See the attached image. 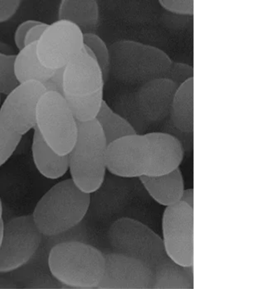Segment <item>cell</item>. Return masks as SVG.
<instances>
[{"mask_svg": "<svg viewBox=\"0 0 257 289\" xmlns=\"http://www.w3.org/2000/svg\"><path fill=\"white\" fill-rule=\"evenodd\" d=\"M107 238L111 250L135 258L156 275L159 288H192L193 266L175 263L167 254L162 238L141 221L117 219L110 225Z\"/></svg>", "mask_w": 257, "mask_h": 289, "instance_id": "obj_1", "label": "cell"}, {"mask_svg": "<svg viewBox=\"0 0 257 289\" xmlns=\"http://www.w3.org/2000/svg\"><path fill=\"white\" fill-rule=\"evenodd\" d=\"M50 274L62 288H94L104 272L103 252L87 242L71 241L57 244L48 252Z\"/></svg>", "mask_w": 257, "mask_h": 289, "instance_id": "obj_2", "label": "cell"}, {"mask_svg": "<svg viewBox=\"0 0 257 289\" xmlns=\"http://www.w3.org/2000/svg\"><path fill=\"white\" fill-rule=\"evenodd\" d=\"M91 194L71 179L52 187L37 203L32 216L45 237L61 234L82 222L90 207Z\"/></svg>", "mask_w": 257, "mask_h": 289, "instance_id": "obj_3", "label": "cell"}, {"mask_svg": "<svg viewBox=\"0 0 257 289\" xmlns=\"http://www.w3.org/2000/svg\"><path fill=\"white\" fill-rule=\"evenodd\" d=\"M104 83L96 61L82 51L64 67L62 95L77 121L95 118L104 101Z\"/></svg>", "mask_w": 257, "mask_h": 289, "instance_id": "obj_4", "label": "cell"}, {"mask_svg": "<svg viewBox=\"0 0 257 289\" xmlns=\"http://www.w3.org/2000/svg\"><path fill=\"white\" fill-rule=\"evenodd\" d=\"M77 122V138L68 154V170L75 185L82 192L91 194L105 179L108 144L95 118Z\"/></svg>", "mask_w": 257, "mask_h": 289, "instance_id": "obj_5", "label": "cell"}, {"mask_svg": "<svg viewBox=\"0 0 257 289\" xmlns=\"http://www.w3.org/2000/svg\"><path fill=\"white\" fill-rule=\"evenodd\" d=\"M108 47L110 74L125 83L142 84L165 77L172 62L161 49L136 41L121 40Z\"/></svg>", "mask_w": 257, "mask_h": 289, "instance_id": "obj_6", "label": "cell"}, {"mask_svg": "<svg viewBox=\"0 0 257 289\" xmlns=\"http://www.w3.org/2000/svg\"><path fill=\"white\" fill-rule=\"evenodd\" d=\"M36 127L45 142L61 155H68L77 136V120L63 95L46 91L36 113Z\"/></svg>", "mask_w": 257, "mask_h": 289, "instance_id": "obj_7", "label": "cell"}, {"mask_svg": "<svg viewBox=\"0 0 257 289\" xmlns=\"http://www.w3.org/2000/svg\"><path fill=\"white\" fill-rule=\"evenodd\" d=\"M44 236L32 215L15 217L3 225L0 244V273L18 270L37 254Z\"/></svg>", "mask_w": 257, "mask_h": 289, "instance_id": "obj_8", "label": "cell"}, {"mask_svg": "<svg viewBox=\"0 0 257 289\" xmlns=\"http://www.w3.org/2000/svg\"><path fill=\"white\" fill-rule=\"evenodd\" d=\"M162 240L169 256L177 264L193 265V208L180 201L166 207L162 218Z\"/></svg>", "mask_w": 257, "mask_h": 289, "instance_id": "obj_9", "label": "cell"}, {"mask_svg": "<svg viewBox=\"0 0 257 289\" xmlns=\"http://www.w3.org/2000/svg\"><path fill=\"white\" fill-rule=\"evenodd\" d=\"M83 45L82 31L69 22L58 20L48 25L37 42L36 51L43 65L56 70L64 67Z\"/></svg>", "mask_w": 257, "mask_h": 289, "instance_id": "obj_10", "label": "cell"}, {"mask_svg": "<svg viewBox=\"0 0 257 289\" xmlns=\"http://www.w3.org/2000/svg\"><path fill=\"white\" fill-rule=\"evenodd\" d=\"M104 270L98 288H159L155 274L141 261L110 250L102 251Z\"/></svg>", "mask_w": 257, "mask_h": 289, "instance_id": "obj_11", "label": "cell"}, {"mask_svg": "<svg viewBox=\"0 0 257 289\" xmlns=\"http://www.w3.org/2000/svg\"><path fill=\"white\" fill-rule=\"evenodd\" d=\"M46 91L43 84L37 81L19 83L0 105L1 119L17 133H26L36 125L37 105Z\"/></svg>", "mask_w": 257, "mask_h": 289, "instance_id": "obj_12", "label": "cell"}, {"mask_svg": "<svg viewBox=\"0 0 257 289\" xmlns=\"http://www.w3.org/2000/svg\"><path fill=\"white\" fill-rule=\"evenodd\" d=\"M106 163L107 170L118 177L131 179L145 176L149 163L145 134L126 135L109 143Z\"/></svg>", "mask_w": 257, "mask_h": 289, "instance_id": "obj_13", "label": "cell"}, {"mask_svg": "<svg viewBox=\"0 0 257 289\" xmlns=\"http://www.w3.org/2000/svg\"><path fill=\"white\" fill-rule=\"evenodd\" d=\"M178 86L165 77L141 84L135 94V98L145 119L160 122L169 116Z\"/></svg>", "mask_w": 257, "mask_h": 289, "instance_id": "obj_14", "label": "cell"}, {"mask_svg": "<svg viewBox=\"0 0 257 289\" xmlns=\"http://www.w3.org/2000/svg\"><path fill=\"white\" fill-rule=\"evenodd\" d=\"M145 135L149 150V163L145 176L165 174L179 168L183 159L184 150L177 137L162 132Z\"/></svg>", "mask_w": 257, "mask_h": 289, "instance_id": "obj_15", "label": "cell"}, {"mask_svg": "<svg viewBox=\"0 0 257 289\" xmlns=\"http://www.w3.org/2000/svg\"><path fill=\"white\" fill-rule=\"evenodd\" d=\"M138 179L150 196L160 205L166 207L180 201L184 187L179 168L165 174Z\"/></svg>", "mask_w": 257, "mask_h": 289, "instance_id": "obj_16", "label": "cell"}, {"mask_svg": "<svg viewBox=\"0 0 257 289\" xmlns=\"http://www.w3.org/2000/svg\"><path fill=\"white\" fill-rule=\"evenodd\" d=\"M34 129L32 152L37 169L48 179L62 177L69 169L68 155L57 153L45 142L36 126Z\"/></svg>", "mask_w": 257, "mask_h": 289, "instance_id": "obj_17", "label": "cell"}, {"mask_svg": "<svg viewBox=\"0 0 257 289\" xmlns=\"http://www.w3.org/2000/svg\"><path fill=\"white\" fill-rule=\"evenodd\" d=\"M99 8L94 0H63L59 5L58 20L69 22L83 34L92 33L99 20Z\"/></svg>", "mask_w": 257, "mask_h": 289, "instance_id": "obj_18", "label": "cell"}, {"mask_svg": "<svg viewBox=\"0 0 257 289\" xmlns=\"http://www.w3.org/2000/svg\"><path fill=\"white\" fill-rule=\"evenodd\" d=\"M36 45L37 43L26 45L15 55L14 70L19 83L28 81L43 83L51 78L55 71L45 67L40 62Z\"/></svg>", "mask_w": 257, "mask_h": 289, "instance_id": "obj_19", "label": "cell"}, {"mask_svg": "<svg viewBox=\"0 0 257 289\" xmlns=\"http://www.w3.org/2000/svg\"><path fill=\"white\" fill-rule=\"evenodd\" d=\"M169 116L173 125L185 133L194 130L193 78L180 85L176 92Z\"/></svg>", "mask_w": 257, "mask_h": 289, "instance_id": "obj_20", "label": "cell"}, {"mask_svg": "<svg viewBox=\"0 0 257 289\" xmlns=\"http://www.w3.org/2000/svg\"><path fill=\"white\" fill-rule=\"evenodd\" d=\"M95 119L101 128L107 144L124 136L137 133L132 124L112 110L104 100Z\"/></svg>", "mask_w": 257, "mask_h": 289, "instance_id": "obj_21", "label": "cell"}, {"mask_svg": "<svg viewBox=\"0 0 257 289\" xmlns=\"http://www.w3.org/2000/svg\"><path fill=\"white\" fill-rule=\"evenodd\" d=\"M84 44L92 51L94 58L102 72L105 82L110 74V56L109 47L94 33L83 34Z\"/></svg>", "mask_w": 257, "mask_h": 289, "instance_id": "obj_22", "label": "cell"}, {"mask_svg": "<svg viewBox=\"0 0 257 289\" xmlns=\"http://www.w3.org/2000/svg\"><path fill=\"white\" fill-rule=\"evenodd\" d=\"M15 55L0 54V94L8 95L19 84L14 70Z\"/></svg>", "mask_w": 257, "mask_h": 289, "instance_id": "obj_23", "label": "cell"}, {"mask_svg": "<svg viewBox=\"0 0 257 289\" xmlns=\"http://www.w3.org/2000/svg\"><path fill=\"white\" fill-rule=\"evenodd\" d=\"M22 135L7 126L0 118V167L11 156Z\"/></svg>", "mask_w": 257, "mask_h": 289, "instance_id": "obj_24", "label": "cell"}, {"mask_svg": "<svg viewBox=\"0 0 257 289\" xmlns=\"http://www.w3.org/2000/svg\"><path fill=\"white\" fill-rule=\"evenodd\" d=\"M44 238L45 241L46 249L48 252L52 246L58 243L71 241L87 242V230L83 220L76 226L61 234L52 237H44Z\"/></svg>", "mask_w": 257, "mask_h": 289, "instance_id": "obj_25", "label": "cell"}, {"mask_svg": "<svg viewBox=\"0 0 257 289\" xmlns=\"http://www.w3.org/2000/svg\"><path fill=\"white\" fill-rule=\"evenodd\" d=\"M192 66L182 62L172 61L165 77L179 86L188 79L193 78Z\"/></svg>", "mask_w": 257, "mask_h": 289, "instance_id": "obj_26", "label": "cell"}, {"mask_svg": "<svg viewBox=\"0 0 257 289\" xmlns=\"http://www.w3.org/2000/svg\"><path fill=\"white\" fill-rule=\"evenodd\" d=\"M159 5L173 14L181 16H192L194 1L192 0H161Z\"/></svg>", "mask_w": 257, "mask_h": 289, "instance_id": "obj_27", "label": "cell"}, {"mask_svg": "<svg viewBox=\"0 0 257 289\" xmlns=\"http://www.w3.org/2000/svg\"><path fill=\"white\" fill-rule=\"evenodd\" d=\"M27 288H62L61 284L49 273H44L36 276L30 282Z\"/></svg>", "mask_w": 257, "mask_h": 289, "instance_id": "obj_28", "label": "cell"}, {"mask_svg": "<svg viewBox=\"0 0 257 289\" xmlns=\"http://www.w3.org/2000/svg\"><path fill=\"white\" fill-rule=\"evenodd\" d=\"M38 22L39 21L35 20H27L17 26L14 35V41L19 50L25 46V40L29 30Z\"/></svg>", "mask_w": 257, "mask_h": 289, "instance_id": "obj_29", "label": "cell"}, {"mask_svg": "<svg viewBox=\"0 0 257 289\" xmlns=\"http://www.w3.org/2000/svg\"><path fill=\"white\" fill-rule=\"evenodd\" d=\"M21 2L20 0H0V23L11 19L19 10Z\"/></svg>", "mask_w": 257, "mask_h": 289, "instance_id": "obj_30", "label": "cell"}, {"mask_svg": "<svg viewBox=\"0 0 257 289\" xmlns=\"http://www.w3.org/2000/svg\"><path fill=\"white\" fill-rule=\"evenodd\" d=\"M49 24L39 21L29 30L25 40V46L37 43L40 39Z\"/></svg>", "mask_w": 257, "mask_h": 289, "instance_id": "obj_31", "label": "cell"}, {"mask_svg": "<svg viewBox=\"0 0 257 289\" xmlns=\"http://www.w3.org/2000/svg\"><path fill=\"white\" fill-rule=\"evenodd\" d=\"M180 201L184 202L190 207L193 208L194 206V192L193 189H186L184 190Z\"/></svg>", "mask_w": 257, "mask_h": 289, "instance_id": "obj_32", "label": "cell"}, {"mask_svg": "<svg viewBox=\"0 0 257 289\" xmlns=\"http://www.w3.org/2000/svg\"><path fill=\"white\" fill-rule=\"evenodd\" d=\"M0 54L12 55H15V50L10 44L0 40Z\"/></svg>", "mask_w": 257, "mask_h": 289, "instance_id": "obj_33", "label": "cell"}, {"mask_svg": "<svg viewBox=\"0 0 257 289\" xmlns=\"http://www.w3.org/2000/svg\"><path fill=\"white\" fill-rule=\"evenodd\" d=\"M3 222V205L0 198V225Z\"/></svg>", "mask_w": 257, "mask_h": 289, "instance_id": "obj_34", "label": "cell"}, {"mask_svg": "<svg viewBox=\"0 0 257 289\" xmlns=\"http://www.w3.org/2000/svg\"><path fill=\"white\" fill-rule=\"evenodd\" d=\"M4 222L0 225V244L2 236Z\"/></svg>", "mask_w": 257, "mask_h": 289, "instance_id": "obj_35", "label": "cell"}, {"mask_svg": "<svg viewBox=\"0 0 257 289\" xmlns=\"http://www.w3.org/2000/svg\"><path fill=\"white\" fill-rule=\"evenodd\" d=\"M0 103H1V97H0Z\"/></svg>", "mask_w": 257, "mask_h": 289, "instance_id": "obj_36", "label": "cell"}]
</instances>
